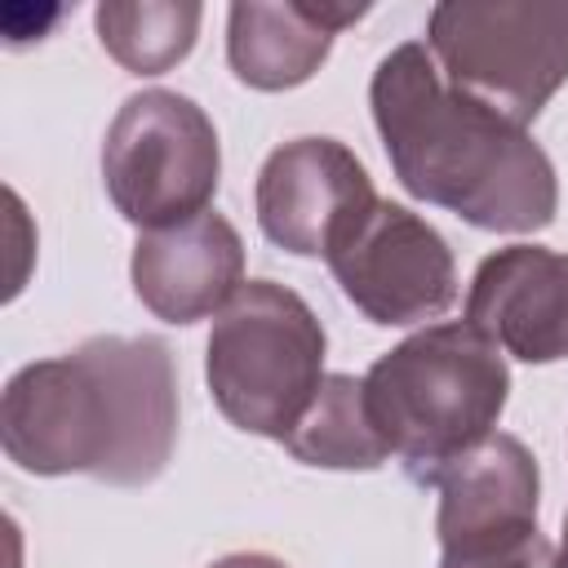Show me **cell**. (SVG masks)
Returning <instances> with one entry per match:
<instances>
[{
  "mask_svg": "<svg viewBox=\"0 0 568 568\" xmlns=\"http://www.w3.org/2000/svg\"><path fill=\"white\" fill-rule=\"evenodd\" d=\"M129 275L138 302L155 320L195 324L244 288V240L217 209H204L178 226L142 231Z\"/></svg>",
  "mask_w": 568,
  "mask_h": 568,
  "instance_id": "30bf717a",
  "label": "cell"
},
{
  "mask_svg": "<svg viewBox=\"0 0 568 568\" xmlns=\"http://www.w3.org/2000/svg\"><path fill=\"white\" fill-rule=\"evenodd\" d=\"M555 568H568V515H564V541L555 550Z\"/></svg>",
  "mask_w": 568,
  "mask_h": 568,
  "instance_id": "e0dca14e",
  "label": "cell"
},
{
  "mask_svg": "<svg viewBox=\"0 0 568 568\" xmlns=\"http://www.w3.org/2000/svg\"><path fill=\"white\" fill-rule=\"evenodd\" d=\"M284 448L302 466H320V470H377L390 462V444L382 439L368 413L364 377L351 373H328L320 382L311 408L284 435Z\"/></svg>",
  "mask_w": 568,
  "mask_h": 568,
  "instance_id": "4fadbf2b",
  "label": "cell"
},
{
  "mask_svg": "<svg viewBox=\"0 0 568 568\" xmlns=\"http://www.w3.org/2000/svg\"><path fill=\"white\" fill-rule=\"evenodd\" d=\"M364 13L368 4L346 0H240L226 13V62L248 89H297L324 67L333 36Z\"/></svg>",
  "mask_w": 568,
  "mask_h": 568,
  "instance_id": "8fae6325",
  "label": "cell"
},
{
  "mask_svg": "<svg viewBox=\"0 0 568 568\" xmlns=\"http://www.w3.org/2000/svg\"><path fill=\"white\" fill-rule=\"evenodd\" d=\"M257 226L293 257H328L333 244L377 204L359 155L337 138H293L257 173Z\"/></svg>",
  "mask_w": 568,
  "mask_h": 568,
  "instance_id": "ba28073f",
  "label": "cell"
},
{
  "mask_svg": "<svg viewBox=\"0 0 568 568\" xmlns=\"http://www.w3.org/2000/svg\"><path fill=\"white\" fill-rule=\"evenodd\" d=\"M324 324L275 280H244V288L213 315L204 377L217 413L262 439H280L311 408L324 373Z\"/></svg>",
  "mask_w": 568,
  "mask_h": 568,
  "instance_id": "277c9868",
  "label": "cell"
},
{
  "mask_svg": "<svg viewBox=\"0 0 568 568\" xmlns=\"http://www.w3.org/2000/svg\"><path fill=\"white\" fill-rule=\"evenodd\" d=\"M466 324L501 355L555 364L568 355V253L546 244H506L475 266Z\"/></svg>",
  "mask_w": 568,
  "mask_h": 568,
  "instance_id": "9c48e42d",
  "label": "cell"
},
{
  "mask_svg": "<svg viewBox=\"0 0 568 568\" xmlns=\"http://www.w3.org/2000/svg\"><path fill=\"white\" fill-rule=\"evenodd\" d=\"M346 302L382 324L413 328L457 302V262L448 240L404 204L377 200L324 257Z\"/></svg>",
  "mask_w": 568,
  "mask_h": 568,
  "instance_id": "52a82bcc",
  "label": "cell"
},
{
  "mask_svg": "<svg viewBox=\"0 0 568 568\" xmlns=\"http://www.w3.org/2000/svg\"><path fill=\"white\" fill-rule=\"evenodd\" d=\"M430 488H439V515H435L439 541L537 524V506H541L537 457L528 453L524 439L506 430H493L479 448L444 466Z\"/></svg>",
  "mask_w": 568,
  "mask_h": 568,
  "instance_id": "7c38bea8",
  "label": "cell"
},
{
  "mask_svg": "<svg viewBox=\"0 0 568 568\" xmlns=\"http://www.w3.org/2000/svg\"><path fill=\"white\" fill-rule=\"evenodd\" d=\"M204 9L195 0H106L93 9L102 49L133 75H164L200 36Z\"/></svg>",
  "mask_w": 568,
  "mask_h": 568,
  "instance_id": "5bb4252c",
  "label": "cell"
},
{
  "mask_svg": "<svg viewBox=\"0 0 568 568\" xmlns=\"http://www.w3.org/2000/svg\"><path fill=\"white\" fill-rule=\"evenodd\" d=\"M439 568H555V546L537 524L439 541Z\"/></svg>",
  "mask_w": 568,
  "mask_h": 568,
  "instance_id": "9a60e30c",
  "label": "cell"
},
{
  "mask_svg": "<svg viewBox=\"0 0 568 568\" xmlns=\"http://www.w3.org/2000/svg\"><path fill=\"white\" fill-rule=\"evenodd\" d=\"M222 146L204 106L173 89L124 98L102 142V182L115 213L142 231L178 226L217 195Z\"/></svg>",
  "mask_w": 568,
  "mask_h": 568,
  "instance_id": "8992f818",
  "label": "cell"
},
{
  "mask_svg": "<svg viewBox=\"0 0 568 568\" xmlns=\"http://www.w3.org/2000/svg\"><path fill=\"white\" fill-rule=\"evenodd\" d=\"M209 568H288V564H284V559H275V555L240 550V555H222V559H213Z\"/></svg>",
  "mask_w": 568,
  "mask_h": 568,
  "instance_id": "2e32d148",
  "label": "cell"
},
{
  "mask_svg": "<svg viewBox=\"0 0 568 568\" xmlns=\"http://www.w3.org/2000/svg\"><path fill=\"white\" fill-rule=\"evenodd\" d=\"M426 49L448 89L528 129L568 80V0H444Z\"/></svg>",
  "mask_w": 568,
  "mask_h": 568,
  "instance_id": "5b68a950",
  "label": "cell"
},
{
  "mask_svg": "<svg viewBox=\"0 0 568 568\" xmlns=\"http://www.w3.org/2000/svg\"><path fill=\"white\" fill-rule=\"evenodd\" d=\"M368 106L399 186L479 231H546L559 213L550 155L524 124L448 89L430 49H390L368 84Z\"/></svg>",
  "mask_w": 568,
  "mask_h": 568,
  "instance_id": "7a4b0ae2",
  "label": "cell"
},
{
  "mask_svg": "<svg viewBox=\"0 0 568 568\" xmlns=\"http://www.w3.org/2000/svg\"><path fill=\"white\" fill-rule=\"evenodd\" d=\"M4 457L27 475L142 488L178 444V373L160 337H89L22 364L0 399Z\"/></svg>",
  "mask_w": 568,
  "mask_h": 568,
  "instance_id": "6da1fadb",
  "label": "cell"
},
{
  "mask_svg": "<svg viewBox=\"0 0 568 568\" xmlns=\"http://www.w3.org/2000/svg\"><path fill=\"white\" fill-rule=\"evenodd\" d=\"M368 413L417 484L479 448L510 399L506 355L466 320L426 324L364 373Z\"/></svg>",
  "mask_w": 568,
  "mask_h": 568,
  "instance_id": "3957f363",
  "label": "cell"
}]
</instances>
